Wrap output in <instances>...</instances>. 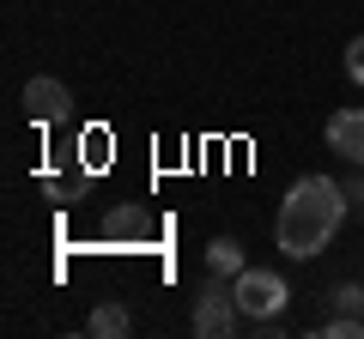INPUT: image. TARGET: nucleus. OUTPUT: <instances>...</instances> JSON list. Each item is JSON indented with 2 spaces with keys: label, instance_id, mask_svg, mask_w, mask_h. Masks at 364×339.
Segmentation results:
<instances>
[{
  "label": "nucleus",
  "instance_id": "obj_7",
  "mask_svg": "<svg viewBox=\"0 0 364 339\" xmlns=\"http://www.w3.org/2000/svg\"><path fill=\"white\" fill-rule=\"evenodd\" d=\"M152 224H146V212L140 206H128V200H116V206L104 212V236L109 243H128V236H146Z\"/></svg>",
  "mask_w": 364,
  "mask_h": 339
},
{
  "label": "nucleus",
  "instance_id": "obj_3",
  "mask_svg": "<svg viewBox=\"0 0 364 339\" xmlns=\"http://www.w3.org/2000/svg\"><path fill=\"white\" fill-rule=\"evenodd\" d=\"M231 291H237V303H243L249 321H261V315H286V303H291V285L279 279V267H243V273L231 279Z\"/></svg>",
  "mask_w": 364,
  "mask_h": 339
},
{
  "label": "nucleus",
  "instance_id": "obj_9",
  "mask_svg": "<svg viewBox=\"0 0 364 339\" xmlns=\"http://www.w3.org/2000/svg\"><path fill=\"white\" fill-rule=\"evenodd\" d=\"M316 333H322V339H364V315H340V309H328Z\"/></svg>",
  "mask_w": 364,
  "mask_h": 339
},
{
  "label": "nucleus",
  "instance_id": "obj_4",
  "mask_svg": "<svg viewBox=\"0 0 364 339\" xmlns=\"http://www.w3.org/2000/svg\"><path fill=\"white\" fill-rule=\"evenodd\" d=\"M25 116L37 121V128H61V121L73 116V91H67L61 79H49V73L25 79Z\"/></svg>",
  "mask_w": 364,
  "mask_h": 339
},
{
  "label": "nucleus",
  "instance_id": "obj_11",
  "mask_svg": "<svg viewBox=\"0 0 364 339\" xmlns=\"http://www.w3.org/2000/svg\"><path fill=\"white\" fill-rule=\"evenodd\" d=\"M340 188H346V206L364 218V164H352V176H340Z\"/></svg>",
  "mask_w": 364,
  "mask_h": 339
},
{
  "label": "nucleus",
  "instance_id": "obj_8",
  "mask_svg": "<svg viewBox=\"0 0 364 339\" xmlns=\"http://www.w3.org/2000/svg\"><path fill=\"white\" fill-rule=\"evenodd\" d=\"M243 243H237V236H213L207 243V273H219V279H237L243 273Z\"/></svg>",
  "mask_w": 364,
  "mask_h": 339
},
{
  "label": "nucleus",
  "instance_id": "obj_1",
  "mask_svg": "<svg viewBox=\"0 0 364 339\" xmlns=\"http://www.w3.org/2000/svg\"><path fill=\"white\" fill-rule=\"evenodd\" d=\"M346 218H352V206L334 176H298L286 188V200H279V218H273V248L286 261H316L340 236Z\"/></svg>",
  "mask_w": 364,
  "mask_h": 339
},
{
  "label": "nucleus",
  "instance_id": "obj_6",
  "mask_svg": "<svg viewBox=\"0 0 364 339\" xmlns=\"http://www.w3.org/2000/svg\"><path fill=\"white\" fill-rule=\"evenodd\" d=\"M85 333H91V339H128V333H134L128 303H97V309L85 315Z\"/></svg>",
  "mask_w": 364,
  "mask_h": 339
},
{
  "label": "nucleus",
  "instance_id": "obj_2",
  "mask_svg": "<svg viewBox=\"0 0 364 339\" xmlns=\"http://www.w3.org/2000/svg\"><path fill=\"white\" fill-rule=\"evenodd\" d=\"M195 333L200 339H231V333H243L249 327V315H243V303H237V291H231V279H219V273H207L195 285Z\"/></svg>",
  "mask_w": 364,
  "mask_h": 339
},
{
  "label": "nucleus",
  "instance_id": "obj_13",
  "mask_svg": "<svg viewBox=\"0 0 364 339\" xmlns=\"http://www.w3.org/2000/svg\"><path fill=\"white\" fill-rule=\"evenodd\" d=\"M346 79H358V85H364V37L346 43Z\"/></svg>",
  "mask_w": 364,
  "mask_h": 339
},
{
  "label": "nucleus",
  "instance_id": "obj_5",
  "mask_svg": "<svg viewBox=\"0 0 364 339\" xmlns=\"http://www.w3.org/2000/svg\"><path fill=\"white\" fill-rule=\"evenodd\" d=\"M328 145L346 164H364V109H334L328 116Z\"/></svg>",
  "mask_w": 364,
  "mask_h": 339
},
{
  "label": "nucleus",
  "instance_id": "obj_12",
  "mask_svg": "<svg viewBox=\"0 0 364 339\" xmlns=\"http://www.w3.org/2000/svg\"><path fill=\"white\" fill-rule=\"evenodd\" d=\"M104 145H109V133H104V128H91L85 140H79V157H91V170H97V164H104V157H109Z\"/></svg>",
  "mask_w": 364,
  "mask_h": 339
},
{
  "label": "nucleus",
  "instance_id": "obj_10",
  "mask_svg": "<svg viewBox=\"0 0 364 339\" xmlns=\"http://www.w3.org/2000/svg\"><path fill=\"white\" fill-rule=\"evenodd\" d=\"M328 309H340V315H364V285H358V279H340V285L328 291Z\"/></svg>",
  "mask_w": 364,
  "mask_h": 339
}]
</instances>
